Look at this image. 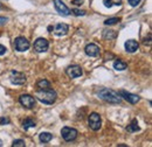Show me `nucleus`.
<instances>
[{
	"instance_id": "nucleus-7",
	"label": "nucleus",
	"mask_w": 152,
	"mask_h": 147,
	"mask_svg": "<svg viewBox=\"0 0 152 147\" xmlns=\"http://www.w3.org/2000/svg\"><path fill=\"white\" fill-rule=\"evenodd\" d=\"M26 79L27 78H26L25 74L20 73V71H15V70L11 71L10 81H11L12 84H14V85H22V84L26 83Z\"/></svg>"
},
{
	"instance_id": "nucleus-4",
	"label": "nucleus",
	"mask_w": 152,
	"mask_h": 147,
	"mask_svg": "<svg viewBox=\"0 0 152 147\" xmlns=\"http://www.w3.org/2000/svg\"><path fill=\"white\" fill-rule=\"evenodd\" d=\"M29 47H31V43L26 37L19 36L14 40V48H15V50H18L20 53L28 50Z\"/></svg>"
},
{
	"instance_id": "nucleus-1",
	"label": "nucleus",
	"mask_w": 152,
	"mask_h": 147,
	"mask_svg": "<svg viewBox=\"0 0 152 147\" xmlns=\"http://www.w3.org/2000/svg\"><path fill=\"white\" fill-rule=\"evenodd\" d=\"M96 95L98 98H101L110 104H121L122 103V98L118 95V92L114 91L111 89H108V88H99L96 91Z\"/></svg>"
},
{
	"instance_id": "nucleus-22",
	"label": "nucleus",
	"mask_w": 152,
	"mask_h": 147,
	"mask_svg": "<svg viewBox=\"0 0 152 147\" xmlns=\"http://www.w3.org/2000/svg\"><path fill=\"white\" fill-rule=\"evenodd\" d=\"M121 21V18H110V19H107L104 21V25L105 26H114L116 23H118Z\"/></svg>"
},
{
	"instance_id": "nucleus-9",
	"label": "nucleus",
	"mask_w": 152,
	"mask_h": 147,
	"mask_svg": "<svg viewBox=\"0 0 152 147\" xmlns=\"http://www.w3.org/2000/svg\"><path fill=\"white\" fill-rule=\"evenodd\" d=\"M66 74L70 77V78H77V77H81L82 76V68L80 67V65H69L67 69H66Z\"/></svg>"
},
{
	"instance_id": "nucleus-32",
	"label": "nucleus",
	"mask_w": 152,
	"mask_h": 147,
	"mask_svg": "<svg viewBox=\"0 0 152 147\" xmlns=\"http://www.w3.org/2000/svg\"><path fill=\"white\" fill-rule=\"evenodd\" d=\"M0 7H1V4H0Z\"/></svg>"
},
{
	"instance_id": "nucleus-8",
	"label": "nucleus",
	"mask_w": 152,
	"mask_h": 147,
	"mask_svg": "<svg viewBox=\"0 0 152 147\" xmlns=\"http://www.w3.org/2000/svg\"><path fill=\"white\" fill-rule=\"evenodd\" d=\"M33 47H34V50H35L37 53H45V52L48 50V48H49V43H48V41H47L46 39H43V37H39V39L35 40Z\"/></svg>"
},
{
	"instance_id": "nucleus-30",
	"label": "nucleus",
	"mask_w": 152,
	"mask_h": 147,
	"mask_svg": "<svg viewBox=\"0 0 152 147\" xmlns=\"http://www.w3.org/2000/svg\"><path fill=\"white\" fill-rule=\"evenodd\" d=\"M48 31L52 33V31H53V26H49V27H48Z\"/></svg>"
},
{
	"instance_id": "nucleus-2",
	"label": "nucleus",
	"mask_w": 152,
	"mask_h": 147,
	"mask_svg": "<svg viewBox=\"0 0 152 147\" xmlns=\"http://www.w3.org/2000/svg\"><path fill=\"white\" fill-rule=\"evenodd\" d=\"M35 96H37V98H38L41 103L47 104V105L54 104L57 98L56 91L53 90L52 88H48V89H38Z\"/></svg>"
},
{
	"instance_id": "nucleus-27",
	"label": "nucleus",
	"mask_w": 152,
	"mask_h": 147,
	"mask_svg": "<svg viewBox=\"0 0 152 147\" xmlns=\"http://www.w3.org/2000/svg\"><path fill=\"white\" fill-rule=\"evenodd\" d=\"M6 47H4L2 44H0V56H2V55H5L6 54Z\"/></svg>"
},
{
	"instance_id": "nucleus-26",
	"label": "nucleus",
	"mask_w": 152,
	"mask_h": 147,
	"mask_svg": "<svg viewBox=\"0 0 152 147\" xmlns=\"http://www.w3.org/2000/svg\"><path fill=\"white\" fill-rule=\"evenodd\" d=\"M128 1H129V4H130L132 7H136V6L140 2V0H128Z\"/></svg>"
},
{
	"instance_id": "nucleus-20",
	"label": "nucleus",
	"mask_w": 152,
	"mask_h": 147,
	"mask_svg": "<svg viewBox=\"0 0 152 147\" xmlns=\"http://www.w3.org/2000/svg\"><path fill=\"white\" fill-rule=\"evenodd\" d=\"M117 36V33L111 29H104L103 31V37L104 39H109V40H114Z\"/></svg>"
},
{
	"instance_id": "nucleus-18",
	"label": "nucleus",
	"mask_w": 152,
	"mask_h": 147,
	"mask_svg": "<svg viewBox=\"0 0 152 147\" xmlns=\"http://www.w3.org/2000/svg\"><path fill=\"white\" fill-rule=\"evenodd\" d=\"M37 125H35V122L33 120V119H31V118H26L25 120H23V123H22V127L25 131H27L28 129H31V127H35Z\"/></svg>"
},
{
	"instance_id": "nucleus-5",
	"label": "nucleus",
	"mask_w": 152,
	"mask_h": 147,
	"mask_svg": "<svg viewBox=\"0 0 152 147\" xmlns=\"http://www.w3.org/2000/svg\"><path fill=\"white\" fill-rule=\"evenodd\" d=\"M77 130L73 129V127H68V126H64L61 130V135L62 138L66 140V141H73L77 138Z\"/></svg>"
},
{
	"instance_id": "nucleus-19",
	"label": "nucleus",
	"mask_w": 152,
	"mask_h": 147,
	"mask_svg": "<svg viewBox=\"0 0 152 147\" xmlns=\"http://www.w3.org/2000/svg\"><path fill=\"white\" fill-rule=\"evenodd\" d=\"M103 4L107 8H110L113 6H121L122 5V0H103Z\"/></svg>"
},
{
	"instance_id": "nucleus-28",
	"label": "nucleus",
	"mask_w": 152,
	"mask_h": 147,
	"mask_svg": "<svg viewBox=\"0 0 152 147\" xmlns=\"http://www.w3.org/2000/svg\"><path fill=\"white\" fill-rule=\"evenodd\" d=\"M82 2H83V0H73V1H72V4H74V5H76V6L82 5Z\"/></svg>"
},
{
	"instance_id": "nucleus-15",
	"label": "nucleus",
	"mask_w": 152,
	"mask_h": 147,
	"mask_svg": "<svg viewBox=\"0 0 152 147\" xmlns=\"http://www.w3.org/2000/svg\"><path fill=\"white\" fill-rule=\"evenodd\" d=\"M39 139H40L41 143L47 144V143H49L53 139V134L49 133V132H42V133L39 134Z\"/></svg>"
},
{
	"instance_id": "nucleus-29",
	"label": "nucleus",
	"mask_w": 152,
	"mask_h": 147,
	"mask_svg": "<svg viewBox=\"0 0 152 147\" xmlns=\"http://www.w3.org/2000/svg\"><path fill=\"white\" fill-rule=\"evenodd\" d=\"M8 21V19L7 18H4V17H0V25H5L6 22Z\"/></svg>"
},
{
	"instance_id": "nucleus-16",
	"label": "nucleus",
	"mask_w": 152,
	"mask_h": 147,
	"mask_svg": "<svg viewBox=\"0 0 152 147\" xmlns=\"http://www.w3.org/2000/svg\"><path fill=\"white\" fill-rule=\"evenodd\" d=\"M126 67H128V64L122 60H116L114 62V68L117 71H123L126 69Z\"/></svg>"
},
{
	"instance_id": "nucleus-25",
	"label": "nucleus",
	"mask_w": 152,
	"mask_h": 147,
	"mask_svg": "<svg viewBox=\"0 0 152 147\" xmlns=\"http://www.w3.org/2000/svg\"><path fill=\"white\" fill-rule=\"evenodd\" d=\"M8 123H10V119L8 118H6V117H1L0 118V125H6Z\"/></svg>"
},
{
	"instance_id": "nucleus-23",
	"label": "nucleus",
	"mask_w": 152,
	"mask_h": 147,
	"mask_svg": "<svg viewBox=\"0 0 152 147\" xmlns=\"http://www.w3.org/2000/svg\"><path fill=\"white\" fill-rule=\"evenodd\" d=\"M25 146H26V144H25V141L21 140V139L14 140L13 144H12V147H25Z\"/></svg>"
},
{
	"instance_id": "nucleus-10",
	"label": "nucleus",
	"mask_w": 152,
	"mask_h": 147,
	"mask_svg": "<svg viewBox=\"0 0 152 147\" xmlns=\"http://www.w3.org/2000/svg\"><path fill=\"white\" fill-rule=\"evenodd\" d=\"M118 95L121 97H123L125 100H128L130 104H136V103H138L140 100V97L138 95H133V93H130V92L125 91V90H121L118 92Z\"/></svg>"
},
{
	"instance_id": "nucleus-3",
	"label": "nucleus",
	"mask_w": 152,
	"mask_h": 147,
	"mask_svg": "<svg viewBox=\"0 0 152 147\" xmlns=\"http://www.w3.org/2000/svg\"><path fill=\"white\" fill-rule=\"evenodd\" d=\"M88 124H89V127L93 131H98L102 126L101 116L98 113H96V112H91L89 114V118H88Z\"/></svg>"
},
{
	"instance_id": "nucleus-21",
	"label": "nucleus",
	"mask_w": 152,
	"mask_h": 147,
	"mask_svg": "<svg viewBox=\"0 0 152 147\" xmlns=\"http://www.w3.org/2000/svg\"><path fill=\"white\" fill-rule=\"evenodd\" d=\"M37 87H38L39 89H48V88H52L49 81H47L45 78H42V79L39 81L38 83H37Z\"/></svg>"
},
{
	"instance_id": "nucleus-6",
	"label": "nucleus",
	"mask_w": 152,
	"mask_h": 147,
	"mask_svg": "<svg viewBox=\"0 0 152 147\" xmlns=\"http://www.w3.org/2000/svg\"><path fill=\"white\" fill-rule=\"evenodd\" d=\"M19 102L25 109H28V110L33 109L35 106V103H37L35 98L31 95H21L19 97Z\"/></svg>"
},
{
	"instance_id": "nucleus-11",
	"label": "nucleus",
	"mask_w": 152,
	"mask_h": 147,
	"mask_svg": "<svg viewBox=\"0 0 152 147\" xmlns=\"http://www.w3.org/2000/svg\"><path fill=\"white\" fill-rule=\"evenodd\" d=\"M54 6H55V9H56L57 12L60 14L64 15V17H67V15H69L72 13L70 9L67 7V5L62 0H54Z\"/></svg>"
},
{
	"instance_id": "nucleus-14",
	"label": "nucleus",
	"mask_w": 152,
	"mask_h": 147,
	"mask_svg": "<svg viewBox=\"0 0 152 147\" xmlns=\"http://www.w3.org/2000/svg\"><path fill=\"white\" fill-rule=\"evenodd\" d=\"M124 47H125V50H126L128 53H134V52L138 50L139 44H138V42H137L136 40H132V39H131V40L125 41Z\"/></svg>"
},
{
	"instance_id": "nucleus-31",
	"label": "nucleus",
	"mask_w": 152,
	"mask_h": 147,
	"mask_svg": "<svg viewBox=\"0 0 152 147\" xmlns=\"http://www.w3.org/2000/svg\"><path fill=\"white\" fill-rule=\"evenodd\" d=\"M2 146V141H1V139H0V147Z\"/></svg>"
},
{
	"instance_id": "nucleus-12",
	"label": "nucleus",
	"mask_w": 152,
	"mask_h": 147,
	"mask_svg": "<svg viewBox=\"0 0 152 147\" xmlns=\"http://www.w3.org/2000/svg\"><path fill=\"white\" fill-rule=\"evenodd\" d=\"M84 53L90 57H97L99 55V47L95 43H89L84 48Z\"/></svg>"
},
{
	"instance_id": "nucleus-13",
	"label": "nucleus",
	"mask_w": 152,
	"mask_h": 147,
	"mask_svg": "<svg viewBox=\"0 0 152 147\" xmlns=\"http://www.w3.org/2000/svg\"><path fill=\"white\" fill-rule=\"evenodd\" d=\"M53 33L57 35V36H62V35H66L69 31V26L66 25V23H57L53 27Z\"/></svg>"
},
{
	"instance_id": "nucleus-17",
	"label": "nucleus",
	"mask_w": 152,
	"mask_h": 147,
	"mask_svg": "<svg viewBox=\"0 0 152 147\" xmlns=\"http://www.w3.org/2000/svg\"><path fill=\"white\" fill-rule=\"evenodd\" d=\"M140 127L138 126V123H137V120L136 119H133L132 122L126 126V131L128 132H130V133H133V132H137V131H139Z\"/></svg>"
},
{
	"instance_id": "nucleus-24",
	"label": "nucleus",
	"mask_w": 152,
	"mask_h": 147,
	"mask_svg": "<svg viewBox=\"0 0 152 147\" xmlns=\"http://www.w3.org/2000/svg\"><path fill=\"white\" fill-rule=\"evenodd\" d=\"M72 12L75 14L76 17H83V15H86V12H84V11H81V9L74 8V9H72Z\"/></svg>"
}]
</instances>
